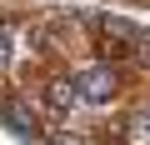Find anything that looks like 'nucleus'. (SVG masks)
I'll return each instance as SVG.
<instances>
[{"instance_id": "2", "label": "nucleus", "mask_w": 150, "mask_h": 145, "mask_svg": "<svg viewBox=\"0 0 150 145\" xmlns=\"http://www.w3.org/2000/svg\"><path fill=\"white\" fill-rule=\"evenodd\" d=\"M0 120H5V125H10L15 135L35 140V120H30V110H25V105H15V100H10V105H0Z\"/></svg>"}, {"instance_id": "4", "label": "nucleus", "mask_w": 150, "mask_h": 145, "mask_svg": "<svg viewBox=\"0 0 150 145\" xmlns=\"http://www.w3.org/2000/svg\"><path fill=\"white\" fill-rule=\"evenodd\" d=\"M10 55H15V35L0 30V65H10Z\"/></svg>"}, {"instance_id": "3", "label": "nucleus", "mask_w": 150, "mask_h": 145, "mask_svg": "<svg viewBox=\"0 0 150 145\" xmlns=\"http://www.w3.org/2000/svg\"><path fill=\"white\" fill-rule=\"evenodd\" d=\"M55 110H65V105H75L80 100V90H75V80H50V95H45Z\"/></svg>"}, {"instance_id": "1", "label": "nucleus", "mask_w": 150, "mask_h": 145, "mask_svg": "<svg viewBox=\"0 0 150 145\" xmlns=\"http://www.w3.org/2000/svg\"><path fill=\"white\" fill-rule=\"evenodd\" d=\"M75 90H80L85 105H105V100L120 90V80H115L110 65H90V70H80V75H75Z\"/></svg>"}]
</instances>
